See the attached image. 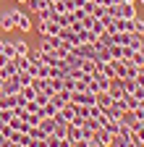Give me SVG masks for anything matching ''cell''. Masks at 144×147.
<instances>
[{
    "instance_id": "6da1fadb",
    "label": "cell",
    "mask_w": 144,
    "mask_h": 147,
    "mask_svg": "<svg viewBox=\"0 0 144 147\" xmlns=\"http://www.w3.org/2000/svg\"><path fill=\"white\" fill-rule=\"evenodd\" d=\"M19 8H8V11H0V26H3V32H11L16 29V18H19Z\"/></svg>"
},
{
    "instance_id": "7a4b0ae2",
    "label": "cell",
    "mask_w": 144,
    "mask_h": 147,
    "mask_svg": "<svg viewBox=\"0 0 144 147\" xmlns=\"http://www.w3.org/2000/svg\"><path fill=\"white\" fill-rule=\"evenodd\" d=\"M71 102L74 105H94V92H89V89L71 92Z\"/></svg>"
},
{
    "instance_id": "3957f363",
    "label": "cell",
    "mask_w": 144,
    "mask_h": 147,
    "mask_svg": "<svg viewBox=\"0 0 144 147\" xmlns=\"http://www.w3.org/2000/svg\"><path fill=\"white\" fill-rule=\"evenodd\" d=\"M50 102L55 105L58 110L66 108V105L71 102V89H58V92H52V95H50Z\"/></svg>"
},
{
    "instance_id": "277c9868",
    "label": "cell",
    "mask_w": 144,
    "mask_h": 147,
    "mask_svg": "<svg viewBox=\"0 0 144 147\" xmlns=\"http://www.w3.org/2000/svg\"><path fill=\"white\" fill-rule=\"evenodd\" d=\"M60 29L63 26H58L55 21H50V18L47 21H40V34L42 37H60Z\"/></svg>"
},
{
    "instance_id": "5b68a950",
    "label": "cell",
    "mask_w": 144,
    "mask_h": 147,
    "mask_svg": "<svg viewBox=\"0 0 144 147\" xmlns=\"http://www.w3.org/2000/svg\"><path fill=\"white\" fill-rule=\"evenodd\" d=\"M92 139H94V142H100L102 147H113V134H110V131H107V129H105V126H100V129H97V131H94V137H92Z\"/></svg>"
},
{
    "instance_id": "8992f818",
    "label": "cell",
    "mask_w": 144,
    "mask_h": 147,
    "mask_svg": "<svg viewBox=\"0 0 144 147\" xmlns=\"http://www.w3.org/2000/svg\"><path fill=\"white\" fill-rule=\"evenodd\" d=\"M16 29H19L21 34H29V32H31V16L21 11V13H19V18H16Z\"/></svg>"
},
{
    "instance_id": "52a82bcc",
    "label": "cell",
    "mask_w": 144,
    "mask_h": 147,
    "mask_svg": "<svg viewBox=\"0 0 144 147\" xmlns=\"http://www.w3.org/2000/svg\"><path fill=\"white\" fill-rule=\"evenodd\" d=\"M110 97L118 100V97H126V89H123V79H110Z\"/></svg>"
},
{
    "instance_id": "ba28073f",
    "label": "cell",
    "mask_w": 144,
    "mask_h": 147,
    "mask_svg": "<svg viewBox=\"0 0 144 147\" xmlns=\"http://www.w3.org/2000/svg\"><path fill=\"white\" fill-rule=\"evenodd\" d=\"M3 92H5V95H19V92H21V82H19V76H11V79H5Z\"/></svg>"
},
{
    "instance_id": "9c48e42d",
    "label": "cell",
    "mask_w": 144,
    "mask_h": 147,
    "mask_svg": "<svg viewBox=\"0 0 144 147\" xmlns=\"http://www.w3.org/2000/svg\"><path fill=\"white\" fill-rule=\"evenodd\" d=\"M94 105H97V108H102V110H110V105H113L110 92H97V95H94Z\"/></svg>"
},
{
    "instance_id": "30bf717a",
    "label": "cell",
    "mask_w": 144,
    "mask_h": 147,
    "mask_svg": "<svg viewBox=\"0 0 144 147\" xmlns=\"http://www.w3.org/2000/svg\"><path fill=\"white\" fill-rule=\"evenodd\" d=\"M113 74H115V79H126L129 76V63L126 61H113Z\"/></svg>"
},
{
    "instance_id": "8fae6325",
    "label": "cell",
    "mask_w": 144,
    "mask_h": 147,
    "mask_svg": "<svg viewBox=\"0 0 144 147\" xmlns=\"http://www.w3.org/2000/svg\"><path fill=\"white\" fill-rule=\"evenodd\" d=\"M26 58H29V63H34V66H42V63H45V53H42L40 47H37V50H31V47H29Z\"/></svg>"
},
{
    "instance_id": "7c38bea8",
    "label": "cell",
    "mask_w": 144,
    "mask_h": 147,
    "mask_svg": "<svg viewBox=\"0 0 144 147\" xmlns=\"http://www.w3.org/2000/svg\"><path fill=\"white\" fill-rule=\"evenodd\" d=\"M26 5H29V11H31V13H42V11H47V8H50V0H29Z\"/></svg>"
},
{
    "instance_id": "4fadbf2b",
    "label": "cell",
    "mask_w": 144,
    "mask_h": 147,
    "mask_svg": "<svg viewBox=\"0 0 144 147\" xmlns=\"http://www.w3.org/2000/svg\"><path fill=\"white\" fill-rule=\"evenodd\" d=\"M97 74L105 79H115V74H113V61L110 63H97Z\"/></svg>"
},
{
    "instance_id": "5bb4252c",
    "label": "cell",
    "mask_w": 144,
    "mask_h": 147,
    "mask_svg": "<svg viewBox=\"0 0 144 147\" xmlns=\"http://www.w3.org/2000/svg\"><path fill=\"white\" fill-rule=\"evenodd\" d=\"M11 108H16V95H0V110H11Z\"/></svg>"
},
{
    "instance_id": "9a60e30c",
    "label": "cell",
    "mask_w": 144,
    "mask_h": 147,
    "mask_svg": "<svg viewBox=\"0 0 144 147\" xmlns=\"http://www.w3.org/2000/svg\"><path fill=\"white\" fill-rule=\"evenodd\" d=\"M50 21H55L58 26H68V24H71V16H68V13H52V11H50Z\"/></svg>"
},
{
    "instance_id": "2e32d148",
    "label": "cell",
    "mask_w": 144,
    "mask_h": 147,
    "mask_svg": "<svg viewBox=\"0 0 144 147\" xmlns=\"http://www.w3.org/2000/svg\"><path fill=\"white\" fill-rule=\"evenodd\" d=\"M66 139H71V142L84 139V137H81V126H76V123H68V134H66Z\"/></svg>"
},
{
    "instance_id": "e0dca14e",
    "label": "cell",
    "mask_w": 144,
    "mask_h": 147,
    "mask_svg": "<svg viewBox=\"0 0 144 147\" xmlns=\"http://www.w3.org/2000/svg\"><path fill=\"white\" fill-rule=\"evenodd\" d=\"M13 47H16V55H26L29 53V42L24 40V37L21 40H13Z\"/></svg>"
},
{
    "instance_id": "ac0fdd59",
    "label": "cell",
    "mask_w": 144,
    "mask_h": 147,
    "mask_svg": "<svg viewBox=\"0 0 144 147\" xmlns=\"http://www.w3.org/2000/svg\"><path fill=\"white\" fill-rule=\"evenodd\" d=\"M79 68H81V71H86V74H97V63H94L92 58H84Z\"/></svg>"
},
{
    "instance_id": "d6986e66",
    "label": "cell",
    "mask_w": 144,
    "mask_h": 147,
    "mask_svg": "<svg viewBox=\"0 0 144 147\" xmlns=\"http://www.w3.org/2000/svg\"><path fill=\"white\" fill-rule=\"evenodd\" d=\"M131 142H134V139L123 137V134H115V137H113V147H131Z\"/></svg>"
},
{
    "instance_id": "ffe728a7",
    "label": "cell",
    "mask_w": 144,
    "mask_h": 147,
    "mask_svg": "<svg viewBox=\"0 0 144 147\" xmlns=\"http://www.w3.org/2000/svg\"><path fill=\"white\" fill-rule=\"evenodd\" d=\"M94 131H97V129L89 123V121H84V123H81V137H84V139H92V137H94Z\"/></svg>"
},
{
    "instance_id": "44dd1931",
    "label": "cell",
    "mask_w": 144,
    "mask_h": 147,
    "mask_svg": "<svg viewBox=\"0 0 144 147\" xmlns=\"http://www.w3.org/2000/svg\"><path fill=\"white\" fill-rule=\"evenodd\" d=\"M13 61H16V66H19V74H21V71H29V66H31L26 55H16Z\"/></svg>"
},
{
    "instance_id": "7402d4cb",
    "label": "cell",
    "mask_w": 144,
    "mask_h": 147,
    "mask_svg": "<svg viewBox=\"0 0 144 147\" xmlns=\"http://www.w3.org/2000/svg\"><path fill=\"white\" fill-rule=\"evenodd\" d=\"M40 129H42V131L45 134H52V129H55V118H42V123H40Z\"/></svg>"
},
{
    "instance_id": "603a6c76",
    "label": "cell",
    "mask_w": 144,
    "mask_h": 147,
    "mask_svg": "<svg viewBox=\"0 0 144 147\" xmlns=\"http://www.w3.org/2000/svg\"><path fill=\"white\" fill-rule=\"evenodd\" d=\"M29 137H31V139H45L47 134L42 131V129H40V126H29Z\"/></svg>"
},
{
    "instance_id": "cb8c5ba5",
    "label": "cell",
    "mask_w": 144,
    "mask_h": 147,
    "mask_svg": "<svg viewBox=\"0 0 144 147\" xmlns=\"http://www.w3.org/2000/svg\"><path fill=\"white\" fill-rule=\"evenodd\" d=\"M123 100H126V108H129V110H136L139 108V97H134V95H126Z\"/></svg>"
},
{
    "instance_id": "d4e9b609",
    "label": "cell",
    "mask_w": 144,
    "mask_h": 147,
    "mask_svg": "<svg viewBox=\"0 0 144 147\" xmlns=\"http://www.w3.org/2000/svg\"><path fill=\"white\" fill-rule=\"evenodd\" d=\"M131 66H136V68H141V66H144V53H141V50H136V53H134Z\"/></svg>"
},
{
    "instance_id": "484cf974",
    "label": "cell",
    "mask_w": 144,
    "mask_h": 147,
    "mask_svg": "<svg viewBox=\"0 0 144 147\" xmlns=\"http://www.w3.org/2000/svg\"><path fill=\"white\" fill-rule=\"evenodd\" d=\"M34 102H37L40 108H45L50 102V95H45V92H37V97H34Z\"/></svg>"
},
{
    "instance_id": "4316f807",
    "label": "cell",
    "mask_w": 144,
    "mask_h": 147,
    "mask_svg": "<svg viewBox=\"0 0 144 147\" xmlns=\"http://www.w3.org/2000/svg\"><path fill=\"white\" fill-rule=\"evenodd\" d=\"M3 53L8 55V58H16V47H13V42H11V40H5V45H3Z\"/></svg>"
},
{
    "instance_id": "83f0119b",
    "label": "cell",
    "mask_w": 144,
    "mask_h": 147,
    "mask_svg": "<svg viewBox=\"0 0 144 147\" xmlns=\"http://www.w3.org/2000/svg\"><path fill=\"white\" fill-rule=\"evenodd\" d=\"M42 113H45L47 118H55V113H58V108H55V105H52V102H47V105L42 108Z\"/></svg>"
},
{
    "instance_id": "f1b7e54d",
    "label": "cell",
    "mask_w": 144,
    "mask_h": 147,
    "mask_svg": "<svg viewBox=\"0 0 144 147\" xmlns=\"http://www.w3.org/2000/svg\"><path fill=\"white\" fill-rule=\"evenodd\" d=\"M31 79H34V76H31V74H26V71H21V74H19L21 87H29V84H31Z\"/></svg>"
},
{
    "instance_id": "f546056e",
    "label": "cell",
    "mask_w": 144,
    "mask_h": 147,
    "mask_svg": "<svg viewBox=\"0 0 144 147\" xmlns=\"http://www.w3.org/2000/svg\"><path fill=\"white\" fill-rule=\"evenodd\" d=\"M134 34H144V21H141L139 16L134 18Z\"/></svg>"
},
{
    "instance_id": "4dcf8cb0",
    "label": "cell",
    "mask_w": 144,
    "mask_h": 147,
    "mask_svg": "<svg viewBox=\"0 0 144 147\" xmlns=\"http://www.w3.org/2000/svg\"><path fill=\"white\" fill-rule=\"evenodd\" d=\"M11 61H13V58H8V55H5V53H0V68H5V66H8Z\"/></svg>"
},
{
    "instance_id": "1f68e13d",
    "label": "cell",
    "mask_w": 144,
    "mask_h": 147,
    "mask_svg": "<svg viewBox=\"0 0 144 147\" xmlns=\"http://www.w3.org/2000/svg\"><path fill=\"white\" fill-rule=\"evenodd\" d=\"M71 147H89V139H76V142H71Z\"/></svg>"
},
{
    "instance_id": "d6a6232c",
    "label": "cell",
    "mask_w": 144,
    "mask_h": 147,
    "mask_svg": "<svg viewBox=\"0 0 144 147\" xmlns=\"http://www.w3.org/2000/svg\"><path fill=\"white\" fill-rule=\"evenodd\" d=\"M89 147H102L100 142H94V139H89Z\"/></svg>"
},
{
    "instance_id": "836d02e7",
    "label": "cell",
    "mask_w": 144,
    "mask_h": 147,
    "mask_svg": "<svg viewBox=\"0 0 144 147\" xmlns=\"http://www.w3.org/2000/svg\"><path fill=\"white\" fill-rule=\"evenodd\" d=\"M3 45H5V37L0 34V53H3Z\"/></svg>"
},
{
    "instance_id": "e575fe53",
    "label": "cell",
    "mask_w": 144,
    "mask_h": 147,
    "mask_svg": "<svg viewBox=\"0 0 144 147\" xmlns=\"http://www.w3.org/2000/svg\"><path fill=\"white\" fill-rule=\"evenodd\" d=\"M3 84H5V82H3V79H0V95H3Z\"/></svg>"
},
{
    "instance_id": "d590c367",
    "label": "cell",
    "mask_w": 144,
    "mask_h": 147,
    "mask_svg": "<svg viewBox=\"0 0 144 147\" xmlns=\"http://www.w3.org/2000/svg\"><path fill=\"white\" fill-rule=\"evenodd\" d=\"M123 3H136V0H123Z\"/></svg>"
},
{
    "instance_id": "8d00e7d4",
    "label": "cell",
    "mask_w": 144,
    "mask_h": 147,
    "mask_svg": "<svg viewBox=\"0 0 144 147\" xmlns=\"http://www.w3.org/2000/svg\"><path fill=\"white\" fill-rule=\"evenodd\" d=\"M19 3H24V5H26V3H29V0H19Z\"/></svg>"
},
{
    "instance_id": "74e56055",
    "label": "cell",
    "mask_w": 144,
    "mask_h": 147,
    "mask_svg": "<svg viewBox=\"0 0 144 147\" xmlns=\"http://www.w3.org/2000/svg\"><path fill=\"white\" fill-rule=\"evenodd\" d=\"M136 3H139V5H144V0H136Z\"/></svg>"
},
{
    "instance_id": "f35d334b",
    "label": "cell",
    "mask_w": 144,
    "mask_h": 147,
    "mask_svg": "<svg viewBox=\"0 0 144 147\" xmlns=\"http://www.w3.org/2000/svg\"><path fill=\"white\" fill-rule=\"evenodd\" d=\"M50 3H55V0H50Z\"/></svg>"
},
{
    "instance_id": "ab89813d",
    "label": "cell",
    "mask_w": 144,
    "mask_h": 147,
    "mask_svg": "<svg viewBox=\"0 0 144 147\" xmlns=\"http://www.w3.org/2000/svg\"><path fill=\"white\" fill-rule=\"evenodd\" d=\"M0 32H3V26H0Z\"/></svg>"
}]
</instances>
